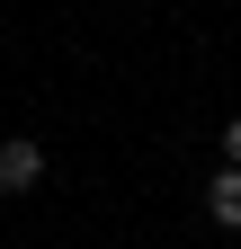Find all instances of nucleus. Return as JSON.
Masks as SVG:
<instances>
[{"label": "nucleus", "mask_w": 241, "mask_h": 249, "mask_svg": "<svg viewBox=\"0 0 241 249\" xmlns=\"http://www.w3.org/2000/svg\"><path fill=\"white\" fill-rule=\"evenodd\" d=\"M36 178H45V142L36 134H9L0 142V196H27Z\"/></svg>", "instance_id": "obj_1"}, {"label": "nucleus", "mask_w": 241, "mask_h": 249, "mask_svg": "<svg viewBox=\"0 0 241 249\" xmlns=\"http://www.w3.org/2000/svg\"><path fill=\"white\" fill-rule=\"evenodd\" d=\"M205 223L241 231V169H205Z\"/></svg>", "instance_id": "obj_2"}, {"label": "nucleus", "mask_w": 241, "mask_h": 249, "mask_svg": "<svg viewBox=\"0 0 241 249\" xmlns=\"http://www.w3.org/2000/svg\"><path fill=\"white\" fill-rule=\"evenodd\" d=\"M223 169H241V116L223 124Z\"/></svg>", "instance_id": "obj_3"}]
</instances>
